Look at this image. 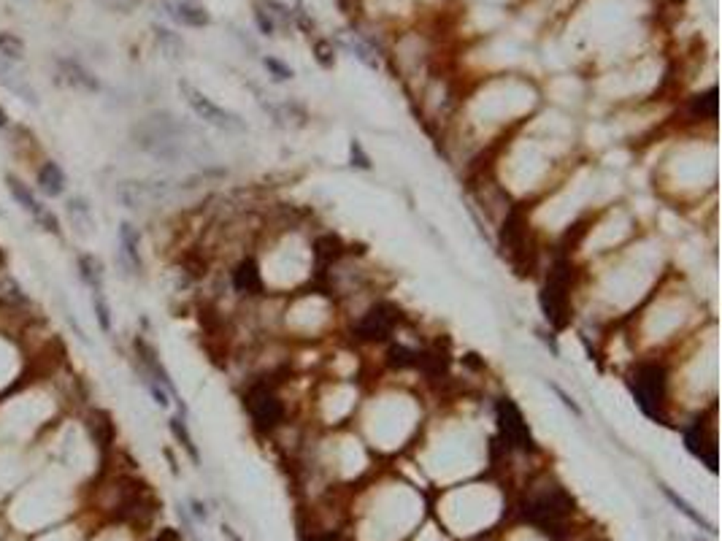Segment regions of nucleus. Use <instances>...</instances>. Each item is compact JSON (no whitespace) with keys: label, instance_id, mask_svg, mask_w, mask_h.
I'll return each mask as SVG.
<instances>
[{"label":"nucleus","instance_id":"1","mask_svg":"<svg viewBox=\"0 0 722 541\" xmlns=\"http://www.w3.org/2000/svg\"><path fill=\"white\" fill-rule=\"evenodd\" d=\"M571 295H574V268L568 257H557L541 287V309L549 325L565 328L571 319Z\"/></svg>","mask_w":722,"mask_h":541},{"label":"nucleus","instance_id":"2","mask_svg":"<svg viewBox=\"0 0 722 541\" xmlns=\"http://www.w3.org/2000/svg\"><path fill=\"white\" fill-rule=\"evenodd\" d=\"M630 393L649 417H660L668 403V368L663 360H641L628 379Z\"/></svg>","mask_w":722,"mask_h":541},{"label":"nucleus","instance_id":"3","mask_svg":"<svg viewBox=\"0 0 722 541\" xmlns=\"http://www.w3.org/2000/svg\"><path fill=\"white\" fill-rule=\"evenodd\" d=\"M244 409H247L252 425L263 433H273L287 419V406H284L282 396L276 393V387L268 382L249 384V390L244 393Z\"/></svg>","mask_w":722,"mask_h":541},{"label":"nucleus","instance_id":"4","mask_svg":"<svg viewBox=\"0 0 722 541\" xmlns=\"http://www.w3.org/2000/svg\"><path fill=\"white\" fill-rule=\"evenodd\" d=\"M571 512H574V500L571 496L563 490V487H544V490H538L530 496L528 500V506H525V517L533 522L536 528L541 531H555L557 525H563V522L571 517Z\"/></svg>","mask_w":722,"mask_h":541},{"label":"nucleus","instance_id":"5","mask_svg":"<svg viewBox=\"0 0 722 541\" xmlns=\"http://www.w3.org/2000/svg\"><path fill=\"white\" fill-rule=\"evenodd\" d=\"M179 89H182V95H185V103L195 111V117L198 120H203L206 125L217 127V130H222V133H244L247 130V122L238 117V114H233V111H227L222 106H217L211 98H206L198 87H192L189 82H179Z\"/></svg>","mask_w":722,"mask_h":541},{"label":"nucleus","instance_id":"6","mask_svg":"<svg viewBox=\"0 0 722 541\" xmlns=\"http://www.w3.org/2000/svg\"><path fill=\"white\" fill-rule=\"evenodd\" d=\"M398 322H400V312L387 301H379L354 322V336L360 341H368V344L387 341Z\"/></svg>","mask_w":722,"mask_h":541},{"label":"nucleus","instance_id":"7","mask_svg":"<svg viewBox=\"0 0 722 541\" xmlns=\"http://www.w3.org/2000/svg\"><path fill=\"white\" fill-rule=\"evenodd\" d=\"M498 428H500V436L506 441V447H514V449H530L533 447L530 428H528L525 417L519 412V406L509 398H503L498 403Z\"/></svg>","mask_w":722,"mask_h":541},{"label":"nucleus","instance_id":"8","mask_svg":"<svg viewBox=\"0 0 722 541\" xmlns=\"http://www.w3.org/2000/svg\"><path fill=\"white\" fill-rule=\"evenodd\" d=\"M6 185H8V192H11V198L20 203L33 219H36V225H41L43 230H49V233H55V236H60V219L49 211L46 206L38 203V198L33 195V189L27 187V185H22L17 176H6Z\"/></svg>","mask_w":722,"mask_h":541},{"label":"nucleus","instance_id":"9","mask_svg":"<svg viewBox=\"0 0 722 541\" xmlns=\"http://www.w3.org/2000/svg\"><path fill=\"white\" fill-rule=\"evenodd\" d=\"M166 192V182H122L117 187V201L124 208H144L149 201H157Z\"/></svg>","mask_w":722,"mask_h":541},{"label":"nucleus","instance_id":"10","mask_svg":"<svg viewBox=\"0 0 722 541\" xmlns=\"http://www.w3.org/2000/svg\"><path fill=\"white\" fill-rule=\"evenodd\" d=\"M230 282H233V290L238 295H247V298H254L263 292V273L257 268V263L252 257H244L236 268L230 270Z\"/></svg>","mask_w":722,"mask_h":541},{"label":"nucleus","instance_id":"11","mask_svg":"<svg viewBox=\"0 0 722 541\" xmlns=\"http://www.w3.org/2000/svg\"><path fill=\"white\" fill-rule=\"evenodd\" d=\"M87 431L92 441L98 444V449L106 452V447H111L114 441V419L106 409H89L87 412Z\"/></svg>","mask_w":722,"mask_h":541},{"label":"nucleus","instance_id":"12","mask_svg":"<svg viewBox=\"0 0 722 541\" xmlns=\"http://www.w3.org/2000/svg\"><path fill=\"white\" fill-rule=\"evenodd\" d=\"M168 14L179 22V24H187V27H206L208 22H211L208 11L201 6V3H195V0H176V3H168Z\"/></svg>","mask_w":722,"mask_h":541},{"label":"nucleus","instance_id":"13","mask_svg":"<svg viewBox=\"0 0 722 541\" xmlns=\"http://www.w3.org/2000/svg\"><path fill=\"white\" fill-rule=\"evenodd\" d=\"M65 217H68V225L73 228V233H79V236L95 233V217H92V208L84 198H68Z\"/></svg>","mask_w":722,"mask_h":541},{"label":"nucleus","instance_id":"14","mask_svg":"<svg viewBox=\"0 0 722 541\" xmlns=\"http://www.w3.org/2000/svg\"><path fill=\"white\" fill-rule=\"evenodd\" d=\"M141 233L133 228L130 222L120 225V250H122V263L127 268H133L136 273L141 270Z\"/></svg>","mask_w":722,"mask_h":541},{"label":"nucleus","instance_id":"15","mask_svg":"<svg viewBox=\"0 0 722 541\" xmlns=\"http://www.w3.org/2000/svg\"><path fill=\"white\" fill-rule=\"evenodd\" d=\"M38 189L46 198H60L65 192V173H62V168L55 160H46L38 168Z\"/></svg>","mask_w":722,"mask_h":541},{"label":"nucleus","instance_id":"16","mask_svg":"<svg viewBox=\"0 0 722 541\" xmlns=\"http://www.w3.org/2000/svg\"><path fill=\"white\" fill-rule=\"evenodd\" d=\"M60 71L68 84H73V87H79V89H87V92H101V82H98L82 63H76V60H60Z\"/></svg>","mask_w":722,"mask_h":541},{"label":"nucleus","instance_id":"17","mask_svg":"<svg viewBox=\"0 0 722 541\" xmlns=\"http://www.w3.org/2000/svg\"><path fill=\"white\" fill-rule=\"evenodd\" d=\"M0 82L6 84L11 92H17L20 98H24L30 106H38V95H36V89L30 87V82H27V79H22L20 73H17L8 63H3V60H0Z\"/></svg>","mask_w":722,"mask_h":541},{"label":"nucleus","instance_id":"18","mask_svg":"<svg viewBox=\"0 0 722 541\" xmlns=\"http://www.w3.org/2000/svg\"><path fill=\"white\" fill-rule=\"evenodd\" d=\"M79 276L89 290H103V266L92 254H79Z\"/></svg>","mask_w":722,"mask_h":541},{"label":"nucleus","instance_id":"19","mask_svg":"<svg viewBox=\"0 0 722 541\" xmlns=\"http://www.w3.org/2000/svg\"><path fill=\"white\" fill-rule=\"evenodd\" d=\"M0 306L3 309H20V306H27V295L20 287L17 279L11 276H0Z\"/></svg>","mask_w":722,"mask_h":541},{"label":"nucleus","instance_id":"20","mask_svg":"<svg viewBox=\"0 0 722 541\" xmlns=\"http://www.w3.org/2000/svg\"><path fill=\"white\" fill-rule=\"evenodd\" d=\"M168 428H171V433H173V438H176V441H179V444L185 447L187 455L195 460V463H201V452H198L195 441H192V436H189V431H187L185 419H182V417H171V419H168Z\"/></svg>","mask_w":722,"mask_h":541},{"label":"nucleus","instance_id":"21","mask_svg":"<svg viewBox=\"0 0 722 541\" xmlns=\"http://www.w3.org/2000/svg\"><path fill=\"white\" fill-rule=\"evenodd\" d=\"M660 490H663V496H665V498L671 500V503H674V506H677V509H679V512H681V514H684V517H687V520H690V522H695V525H701L703 531H709V533H714V531H712V525H709V522L703 520L701 514H698V512H695V509H693V506H690V503H687V500L681 498V496H677V493H674V490H671V487H665V484H660Z\"/></svg>","mask_w":722,"mask_h":541},{"label":"nucleus","instance_id":"22","mask_svg":"<svg viewBox=\"0 0 722 541\" xmlns=\"http://www.w3.org/2000/svg\"><path fill=\"white\" fill-rule=\"evenodd\" d=\"M0 57L17 63L24 57V41L14 33H0Z\"/></svg>","mask_w":722,"mask_h":541},{"label":"nucleus","instance_id":"23","mask_svg":"<svg viewBox=\"0 0 722 541\" xmlns=\"http://www.w3.org/2000/svg\"><path fill=\"white\" fill-rule=\"evenodd\" d=\"M693 108H695V117L701 120H717V87H712L706 95H698L693 101Z\"/></svg>","mask_w":722,"mask_h":541},{"label":"nucleus","instance_id":"24","mask_svg":"<svg viewBox=\"0 0 722 541\" xmlns=\"http://www.w3.org/2000/svg\"><path fill=\"white\" fill-rule=\"evenodd\" d=\"M92 309H95L98 328L103 333H111V309H108V301L103 298V290H92Z\"/></svg>","mask_w":722,"mask_h":541},{"label":"nucleus","instance_id":"25","mask_svg":"<svg viewBox=\"0 0 722 541\" xmlns=\"http://www.w3.org/2000/svg\"><path fill=\"white\" fill-rule=\"evenodd\" d=\"M157 41L163 43V49L168 52V57H179L182 55V38H176L171 30H166V27H157Z\"/></svg>","mask_w":722,"mask_h":541},{"label":"nucleus","instance_id":"26","mask_svg":"<svg viewBox=\"0 0 722 541\" xmlns=\"http://www.w3.org/2000/svg\"><path fill=\"white\" fill-rule=\"evenodd\" d=\"M263 65L268 68L270 73H273V79H279V82H287V79H292V68H289V65H284L282 60H276V57H266V60H263Z\"/></svg>","mask_w":722,"mask_h":541},{"label":"nucleus","instance_id":"27","mask_svg":"<svg viewBox=\"0 0 722 541\" xmlns=\"http://www.w3.org/2000/svg\"><path fill=\"white\" fill-rule=\"evenodd\" d=\"M254 22H257V27H260V33H263V36H273V33H276V22H273V17H270L268 11H263L260 6L254 8Z\"/></svg>","mask_w":722,"mask_h":541},{"label":"nucleus","instance_id":"28","mask_svg":"<svg viewBox=\"0 0 722 541\" xmlns=\"http://www.w3.org/2000/svg\"><path fill=\"white\" fill-rule=\"evenodd\" d=\"M314 52H317V63L331 68L333 65V46L328 41H317L314 43Z\"/></svg>","mask_w":722,"mask_h":541},{"label":"nucleus","instance_id":"29","mask_svg":"<svg viewBox=\"0 0 722 541\" xmlns=\"http://www.w3.org/2000/svg\"><path fill=\"white\" fill-rule=\"evenodd\" d=\"M349 152H352V160L357 157V163H352V166H357V168H371V160H368V154L363 152V146H360V141H352V146H349Z\"/></svg>","mask_w":722,"mask_h":541},{"label":"nucleus","instance_id":"30","mask_svg":"<svg viewBox=\"0 0 722 541\" xmlns=\"http://www.w3.org/2000/svg\"><path fill=\"white\" fill-rule=\"evenodd\" d=\"M552 390H555L557 396H560V401H563V406H565V409H571V412H574L577 417H582V409L577 406V401L568 396V393H565V390H563L560 384H552Z\"/></svg>","mask_w":722,"mask_h":541},{"label":"nucleus","instance_id":"31","mask_svg":"<svg viewBox=\"0 0 722 541\" xmlns=\"http://www.w3.org/2000/svg\"><path fill=\"white\" fill-rule=\"evenodd\" d=\"M154 541H179V533H176V531H171V528H166V531H163Z\"/></svg>","mask_w":722,"mask_h":541},{"label":"nucleus","instance_id":"32","mask_svg":"<svg viewBox=\"0 0 722 541\" xmlns=\"http://www.w3.org/2000/svg\"><path fill=\"white\" fill-rule=\"evenodd\" d=\"M189 503H192L195 517H206V509H203V503H201V500H189Z\"/></svg>","mask_w":722,"mask_h":541},{"label":"nucleus","instance_id":"33","mask_svg":"<svg viewBox=\"0 0 722 541\" xmlns=\"http://www.w3.org/2000/svg\"><path fill=\"white\" fill-rule=\"evenodd\" d=\"M8 125V114H6V108L0 106V127H6Z\"/></svg>","mask_w":722,"mask_h":541},{"label":"nucleus","instance_id":"34","mask_svg":"<svg viewBox=\"0 0 722 541\" xmlns=\"http://www.w3.org/2000/svg\"><path fill=\"white\" fill-rule=\"evenodd\" d=\"M225 536H227V539H230V541H244V539H241V536H238V533H233V531H230V528H225Z\"/></svg>","mask_w":722,"mask_h":541},{"label":"nucleus","instance_id":"35","mask_svg":"<svg viewBox=\"0 0 722 541\" xmlns=\"http://www.w3.org/2000/svg\"><path fill=\"white\" fill-rule=\"evenodd\" d=\"M6 266V254H3V250H0V268Z\"/></svg>","mask_w":722,"mask_h":541}]
</instances>
